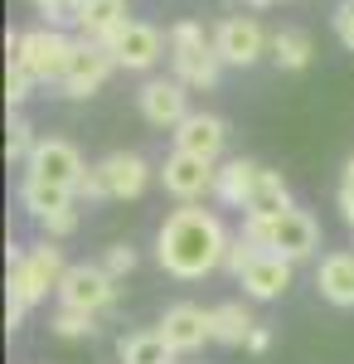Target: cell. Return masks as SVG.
I'll return each mask as SVG.
<instances>
[{"mask_svg":"<svg viewBox=\"0 0 354 364\" xmlns=\"http://www.w3.org/2000/svg\"><path fill=\"white\" fill-rule=\"evenodd\" d=\"M228 243H233V233L223 228V219L214 209L180 204V209L165 214L161 233H156V257H161V267L170 277L199 282V277H209L214 267H223Z\"/></svg>","mask_w":354,"mask_h":364,"instance_id":"cell-1","label":"cell"},{"mask_svg":"<svg viewBox=\"0 0 354 364\" xmlns=\"http://www.w3.org/2000/svg\"><path fill=\"white\" fill-rule=\"evenodd\" d=\"M170 63H175V78L185 87H199V92H209L218 87V73L228 68L223 58H218L214 39H204V25L199 20H180V25H170Z\"/></svg>","mask_w":354,"mask_h":364,"instance_id":"cell-2","label":"cell"},{"mask_svg":"<svg viewBox=\"0 0 354 364\" xmlns=\"http://www.w3.org/2000/svg\"><path fill=\"white\" fill-rule=\"evenodd\" d=\"M146 185H151L146 156H136V151H112L107 161L87 166V175H82V185H78V199H87V204H102V199H136Z\"/></svg>","mask_w":354,"mask_h":364,"instance_id":"cell-3","label":"cell"},{"mask_svg":"<svg viewBox=\"0 0 354 364\" xmlns=\"http://www.w3.org/2000/svg\"><path fill=\"white\" fill-rule=\"evenodd\" d=\"M68 272V262H63V252L54 243H34V248H20V243H10V291L29 301V306H39L49 291H58V282Z\"/></svg>","mask_w":354,"mask_h":364,"instance_id":"cell-4","label":"cell"},{"mask_svg":"<svg viewBox=\"0 0 354 364\" xmlns=\"http://www.w3.org/2000/svg\"><path fill=\"white\" fill-rule=\"evenodd\" d=\"M5 54L20 58L29 73H34V83H58L63 78V68H68V58H73V39L54 25H39V29H25V34H5Z\"/></svg>","mask_w":354,"mask_h":364,"instance_id":"cell-5","label":"cell"},{"mask_svg":"<svg viewBox=\"0 0 354 364\" xmlns=\"http://www.w3.org/2000/svg\"><path fill=\"white\" fill-rule=\"evenodd\" d=\"M112 301H117V277H112L102 262H73L63 272V282H58V306L102 316Z\"/></svg>","mask_w":354,"mask_h":364,"instance_id":"cell-6","label":"cell"},{"mask_svg":"<svg viewBox=\"0 0 354 364\" xmlns=\"http://www.w3.org/2000/svg\"><path fill=\"white\" fill-rule=\"evenodd\" d=\"M82 175H87V166H82L78 146H73V141H58V136L39 141V146H34V156H29V166H25V180L58 185V190H73V195H78Z\"/></svg>","mask_w":354,"mask_h":364,"instance_id":"cell-7","label":"cell"},{"mask_svg":"<svg viewBox=\"0 0 354 364\" xmlns=\"http://www.w3.org/2000/svg\"><path fill=\"white\" fill-rule=\"evenodd\" d=\"M107 49H112V58H117V68L146 73V68H156V63L170 54V39H165L156 25H146V20H127V25L107 39Z\"/></svg>","mask_w":354,"mask_h":364,"instance_id":"cell-8","label":"cell"},{"mask_svg":"<svg viewBox=\"0 0 354 364\" xmlns=\"http://www.w3.org/2000/svg\"><path fill=\"white\" fill-rule=\"evenodd\" d=\"M316 248H321V224L311 209H286L267 219V252L286 262H306V257H316Z\"/></svg>","mask_w":354,"mask_h":364,"instance_id":"cell-9","label":"cell"},{"mask_svg":"<svg viewBox=\"0 0 354 364\" xmlns=\"http://www.w3.org/2000/svg\"><path fill=\"white\" fill-rule=\"evenodd\" d=\"M165 185V195H175L180 204H194V199L214 195V180H218V166L204 161V156H190V151H170L165 166L156 170Z\"/></svg>","mask_w":354,"mask_h":364,"instance_id":"cell-10","label":"cell"},{"mask_svg":"<svg viewBox=\"0 0 354 364\" xmlns=\"http://www.w3.org/2000/svg\"><path fill=\"white\" fill-rule=\"evenodd\" d=\"M214 49L228 68H252L257 58L272 49V39L262 34V25H257L252 15H228V20H218V29H214Z\"/></svg>","mask_w":354,"mask_h":364,"instance_id":"cell-11","label":"cell"},{"mask_svg":"<svg viewBox=\"0 0 354 364\" xmlns=\"http://www.w3.org/2000/svg\"><path fill=\"white\" fill-rule=\"evenodd\" d=\"M112 68H117V58H112L107 44H92V39H78L73 44V58H68V68H63V97H92L97 87L112 78Z\"/></svg>","mask_w":354,"mask_h":364,"instance_id":"cell-12","label":"cell"},{"mask_svg":"<svg viewBox=\"0 0 354 364\" xmlns=\"http://www.w3.org/2000/svg\"><path fill=\"white\" fill-rule=\"evenodd\" d=\"M136 107H141V117H146L151 127L175 132V127L190 117V87L180 83V78H151V83H141Z\"/></svg>","mask_w":354,"mask_h":364,"instance_id":"cell-13","label":"cell"},{"mask_svg":"<svg viewBox=\"0 0 354 364\" xmlns=\"http://www.w3.org/2000/svg\"><path fill=\"white\" fill-rule=\"evenodd\" d=\"M156 331L170 340L175 355H194V350H204V345L214 340V311L194 306V301H180V306H170L161 316Z\"/></svg>","mask_w":354,"mask_h":364,"instance_id":"cell-14","label":"cell"},{"mask_svg":"<svg viewBox=\"0 0 354 364\" xmlns=\"http://www.w3.org/2000/svg\"><path fill=\"white\" fill-rule=\"evenodd\" d=\"M291 282H296V262H286L277 252H257L247 262V272L238 277V287H243L247 301H277V296L291 291Z\"/></svg>","mask_w":354,"mask_h":364,"instance_id":"cell-15","label":"cell"},{"mask_svg":"<svg viewBox=\"0 0 354 364\" xmlns=\"http://www.w3.org/2000/svg\"><path fill=\"white\" fill-rule=\"evenodd\" d=\"M175 151H190V156H204V161H214L223 156V146H228V127H223V117L214 112H190L175 132Z\"/></svg>","mask_w":354,"mask_h":364,"instance_id":"cell-16","label":"cell"},{"mask_svg":"<svg viewBox=\"0 0 354 364\" xmlns=\"http://www.w3.org/2000/svg\"><path fill=\"white\" fill-rule=\"evenodd\" d=\"M316 291L340 311L354 306V248H340V252H326V257H321V267H316Z\"/></svg>","mask_w":354,"mask_h":364,"instance_id":"cell-17","label":"cell"},{"mask_svg":"<svg viewBox=\"0 0 354 364\" xmlns=\"http://www.w3.org/2000/svg\"><path fill=\"white\" fill-rule=\"evenodd\" d=\"M286 209H296L286 180H281L277 170H257V180H252V190H247V204H243V219H277V214H286Z\"/></svg>","mask_w":354,"mask_h":364,"instance_id":"cell-18","label":"cell"},{"mask_svg":"<svg viewBox=\"0 0 354 364\" xmlns=\"http://www.w3.org/2000/svg\"><path fill=\"white\" fill-rule=\"evenodd\" d=\"M132 15H127V0H87L78 10V20L73 25L82 29V39H92V44H107L117 29L127 25Z\"/></svg>","mask_w":354,"mask_h":364,"instance_id":"cell-19","label":"cell"},{"mask_svg":"<svg viewBox=\"0 0 354 364\" xmlns=\"http://www.w3.org/2000/svg\"><path fill=\"white\" fill-rule=\"evenodd\" d=\"M257 161H223L218 166V180H214V199L223 204V209H243L247 204V190H252V180H257Z\"/></svg>","mask_w":354,"mask_h":364,"instance_id":"cell-20","label":"cell"},{"mask_svg":"<svg viewBox=\"0 0 354 364\" xmlns=\"http://www.w3.org/2000/svg\"><path fill=\"white\" fill-rule=\"evenodd\" d=\"M117 360L122 364H175V350H170V340L161 331H132L117 345Z\"/></svg>","mask_w":354,"mask_h":364,"instance_id":"cell-21","label":"cell"},{"mask_svg":"<svg viewBox=\"0 0 354 364\" xmlns=\"http://www.w3.org/2000/svg\"><path fill=\"white\" fill-rule=\"evenodd\" d=\"M252 331H257V321H252V311H247L243 301H223V306H214V345L238 350V345H247Z\"/></svg>","mask_w":354,"mask_h":364,"instance_id":"cell-22","label":"cell"},{"mask_svg":"<svg viewBox=\"0 0 354 364\" xmlns=\"http://www.w3.org/2000/svg\"><path fill=\"white\" fill-rule=\"evenodd\" d=\"M272 63L277 68H286V73H301V68H311V58H316V49H311V34L306 29H277L272 34Z\"/></svg>","mask_w":354,"mask_h":364,"instance_id":"cell-23","label":"cell"},{"mask_svg":"<svg viewBox=\"0 0 354 364\" xmlns=\"http://www.w3.org/2000/svg\"><path fill=\"white\" fill-rule=\"evenodd\" d=\"M20 204L29 209V219H49V214H58V209L78 204V195H73V190H58V185L25 180V185H20Z\"/></svg>","mask_w":354,"mask_h":364,"instance_id":"cell-24","label":"cell"},{"mask_svg":"<svg viewBox=\"0 0 354 364\" xmlns=\"http://www.w3.org/2000/svg\"><path fill=\"white\" fill-rule=\"evenodd\" d=\"M34 146H39V136H34V127H29L20 112H10V136H5V161L10 166H29V156H34Z\"/></svg>","mask_w":354,"mask_h":364,"instance_id":"cell-25","label":"cell"},{"mask_svg":"<svg viewBox=\"0 0 354 364\" xmlns=\"http://www.w3.org/2000/svg\"><path fill=\"white\" fill-rule=\"evenodd\" d=\"M49 331H54L58 340H87V336H97V316L73 311V306H58L54 321H49Z\"/></svg>","mask_w":354,"mask_h":364,"instance_id":"cell-26","label":"cell"},{"mask_svg":"<svg viewBox=\"0 0 354 364\" xmlns=\"http://www.w3.org/2000/svg\"><path fill=\"white\" fill-rule=\"evenodd\" d=\"M29 87H34V73H29L20 58H5V107L20 112L29 102Z\"/></svg>","mask_w":354,"mask_h":364,"instance_id":"cell-27","label":"cell"},{"mask_svg":"<svg viewBox=\"0 0 354 364\" xmlns=\"http://www.w3.org/2000/svg\"><path fill=\"white\" fill-rule=\"evenodd\" d=\"M78 224H82L78 204H68V209H58V214H49V219H39V228H44L49 243H54V238H68V233H78Z\"/></svg>","mask_w":354,"mask_h":364,"instance_id":"cell-28","label":"cell"},{"mask_svg":"<svg viewBox=\"0 0 354 364\" xmlns=\"http://www.w3.org/2000/svg\"><path fill=\"white\" fill-rule=\"evenodd\" d=\"M82 5H87V0H34V10H39V15H44L54 29H58V25H73Z\"/></svg>","mask_w":354,"mask_h":364,"instance_id":"cell-29","label":"cell"},{"mask_svg":"<svg viewBox=\"0 0 354 364\" xmlns=\"http://www.w3.org/2000/svg\"><path fill=\"white\" fill-rule=\"evenodd\" d=\"M102 267H107L112 277L122 282L127 272H132V267H136V248H132V243H112V248L102 252Z\"/></svg>","mask_w":354,"mask_h":364,"instance_id":"cell-30","label":"cell"},{"mask_svg":"<svg viewBox=\"0 0 354 364\" xmlns=\"http://www.w3.org/2000/svg\"><path fill=\"white\" fill-rule=\"evenodd\" d=\"M252 257H257V248H252V243H247L243 233H238V238L228 243V257H223V272H228V277H243Z\"/></svg>","mask_w":354,"mask_h":364,"instance_id":"cell-31","label":"cell"},{"mask_svg":"<svg viewBox=\"0 0 354 364\" xmlns=\"http://www.w3.org/2000/svg\"><path fill=\"white\" fill-rule=\"evenodd\" d=\"M330 25H335V39H340V44L354 54V0H340V5H335Z\"/></svg>","mask_w":354,"mask_h":364,"instance_id":"cell-32","label":"cell"},{"mask_svg":"<svg viewBox=\"0 0 354 364\" xmlns=\"http://www.w3.org/2000/svg\"><path fill=\"white\" fill-rule=\"evenodd\" d=\"M340 214H345V224L354 228V156L345 161V175H340Z\"/></svg>","mask_w":354,"mask_h":364,"instance_id":"cell-33","label":"cell"},{"mask_svg":"<svg viewBox=\"0 0 354 364\" xmlns=\"http://www.w3.org/2000/svg\"><path fill=\"white\" fill-rule=\"evenodd\" d=\"M25 311H29V301H20L15 291L5 296V331H10V336H15V331L25 326Z\"/></svg>","mask_w":354,"mask_h":364,"instance_id":"cell-34","label":"cell"},{"mask_svg":"<svg viewBox=\"0 0 354 364\" xmlns=\"http://www.w3.org/2000/svg\"><path fill=\"white\" fill-rule=\"evenodd\" d=\"M267 345H272V331H267V326H257V331L247 336V345H243V350H252V355H262Z\"/></svg>","mask_w":354,"mask_h":364,"instance_id":"cell-35","label":"cell"},{"mask_svg":"<svg viewBox=\"0 0 354 364\" xmlns=\"http://www.w3.org/2000/svg\"><path fill=\"white\" fill-rule=\"evenodd\" d=\"M247 5H281V0H247Z\"/></svg>","mask_w":354,"mask_h":364,"instance_id":"cell-36","label":"cell"}]
</instances>
